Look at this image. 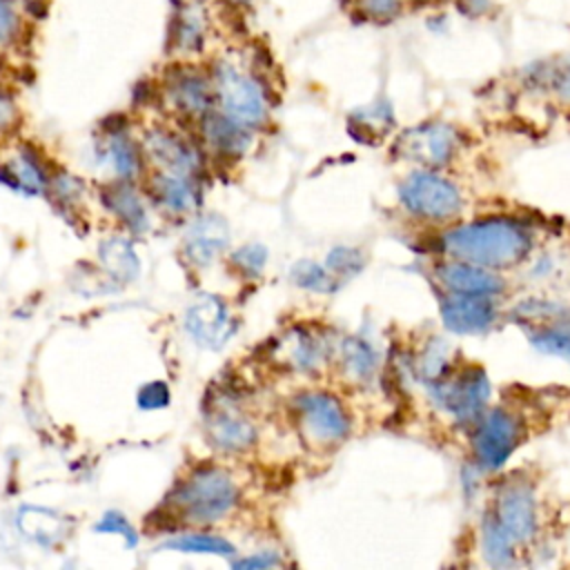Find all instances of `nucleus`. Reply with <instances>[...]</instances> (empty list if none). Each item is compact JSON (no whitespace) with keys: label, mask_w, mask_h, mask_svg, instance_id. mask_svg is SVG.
I'll return each instance as SVG.
<instances>
[{"label":"nucleus","mask_w":570,"mask_h":570,"mask_svg":"<svg viewBox=\"0 0 570 570\" xmlns=\"http://www.w3.org/2000/svg\"><path fill=\"white\" fill-rule=\"evenodd\" d=\"M403 207L428 223H450L463 209L459 187L434 169L412 171L399 187Z\"/></svg>","instance_id":"nucleus-5"},{"label":"nucleus","mask_w":570,"mask_h":570,"mask_svg":"<svg viewBox=\"0 0 570 570\" xmlns=\"http://www.w3.org/2000/svg\"><path fill=\"white\" fill-rule=\"evenodd\" d=\"M102 160L109 163L111 171L122 180H131L140 171V149L125 134V129H111L107 134L102 145Z\"/></svg>","instance_id":"nucleus-25"},{"label":"nucleus","mask_w":570,"mask_h":570,"mask_svg":"<svg viewBox=\"0 0 570 570\" xmlns=\"http://www.w3.org/2000/svg\"><path fill=\"white\" fill-rule=\"evenodd\" d=\"M205 434L212 448L225 454H238L256 443L254 423L232 403L214 405L205 416Z\"/></svg>","instance_id":"nucleus-13"},{"label":"nucleus","mask_w":570,"mask_h":570,"mask_svg":"<svg viewBox=\"0 0 570 570\" xmlns=\"http://www.w3.org/2000/svg\"><path fill=\"white\" fill-rule=\"evenodd\" d=\"M436 281L448 292L465 296H494L505 287V281L494 269L456 258L436 265Z\"/></svg>","instance_id":"nucleus-15"},{"label":"nucleus","mask_w":570,"mask_h":570,"mask_svg":"<svg viewBox=\"0 0 570 570\" xmlns=\"http://www.w3.org/2000/svg\"><path fill=\"white\" fill-rule=\"evenodd\" d=\"M532 247L530 232L512 218H483L459 225L443 236V249L456 258L488 269L519 265Z\"/></svg>","instance_id":"nucleus-1"},{"label":"nucleus","mask_w":570,"mask_h":570,"mask_svg":"<svg viewBox=\"0 0 570 570\" xmlns=\"http://www.w3.org/2000/svg\"><path fill=\"white\" fill-rule=\"evenodd\" d=\"M185 330L196 345L220 350L234 332V318L220 296L200 294L185 312Z\"/></svg>","instance_id":"nucleus-10"},{"label":"nucleus","mask_w":570,"mask_h":570,"mask_svg":"<svg viewBox=\"0 0 570 570\" xmlns=\"http://www.w3.org/2000/svg\"><path fill=\"white\" fill-rule=\"evenodd\" d=\"M292 281L303 287V289H312V292H330L332 289V272L327 267H321L316 263L309 261H301L294 265L292 269Z\"/></svg>","instance_id":"nucleus-31"},{"label":"nucleus","mask_w":570,"mask_h":570,"mask_svg":"<svg viewBox=\"0 0 570 570\" xmlns=\"http://www.w3.org/2000/svg\"><path fill=\"white\" fill-rule=\"evenodd\" d=\"M98 258L107 276H111L116 283H131L140 274V258L125 236H111L105 238L98 245Z\"/></svg>","instance_id":"nucleus-21"},{"label":"nucleus","mask_w":570,"mask_h":570,"mask_svg":"<svg viewBox=\"0 0 570 570\" xmlns=\"http://www.w3.org/2000/svg\"><path fill=\"white\" fill-rule=\"evenodd\" d=\"M18 528L40 546H56L65 537V519L42 505H24L18 514Z\"/></svg>","instance_id":"nucleus-24"},{"label":"nucleus","mask_w":570,"mask_h":570,"mask_svg":"<svg viewBox=\"0 0 570 570\" xmlns=\"http://www.w3.org/2000/svg\"><path fill=\"white\" fill-rule=\"evenodd\" d=\"M163 548L187 552V554H216V557H234L236 552V548L227 539L209 532H187L165 541Z\"/></svg>","instance_id":"nucleus-27"},{"label":"nucleus","mask_w":570,"mask_h":570,"mask_svg":"<svg viewBox=\"0 0 570 570\" xmlns=\"http://www.w3.org/2000/svg\"><path fill=\"white\" fill-rule=\"evenodd\" d=\"M363 267V256L354 247H336L327 254V269L343 278L358 274Z\"/></svg>","instance_id":"nucleus-36"},{"label":"nucleus","mask_w":570,"mask_h":570,"mask_svg":"<svg viewBox=\"0 0 570 570\" xmlns=\"http://www.w3.org/2000/svg\"><path fill=\"white\" fill-rule=\"evenodd\" d=\"M151 194L169 214H191L200 205V187L196 176L156 171L151 178Z\"/></svg>","instance_id":"nucleus-18"},{"label":"nucleus","mask_w":570,"mask_h":570,"mask_svg":"<svg viewBox=\"0 0 570 570\" xmlns=\"http://www.w3.org/2000/svg\"><path fill=\"white\" fill-rule=\"evenodd\" d=\"M169 401H171V392L165 381H149V383L140 385L136 392V405L142 412L163 410L169 405Z\"/></svg>","instance_id":"nucleus-35"},{"label":"nucleus","mask_w":570,"mask_h":570,"mask_svg":"<svg viewBox=\"0 0 570 570\" xmlns=\"http://www.w3.org/2000/svg\"><path fill=\"white\" fill-rule=\"evenodd\" d=\"M229 245L227 220L218 214H200L191 220L185 234V256L198 265L207 267L216 261Z\"/></svg>","instance_id":"nucleus-16"},{"label":"nucleus","mask_w":570,"mask_h":570,"mask_svg":"<svg viewBox=\"0 0 570 570\" xmlns=\"http://www.w3.org/2000/svg\"><path fill=\"white\" fill-rule=\"evenodd\" d=\"M441 316L445 327L454 334H481L494 323L497 307L492 296H465L448 292L441 298Z\"/></svg>","instance_id":"nucleus-14"},{"label":"nucleus","mask_w":570,"mask_h":570,"mask_svg":"<svg viewBox=\"0 0 570 570\" xmlns=\"http://www.w3.org/2000/svg\"><path fill=\"white\" fill-rule=\"evenodd\" d=\"M550 85L566 102H570V58L550 71Z\"/></svg>","instance_id":"nucleus-39"},{"label":"nucleus","mask_w":570,"mask_h":570,"mask_svg":"<svg viewBox=\"0 0 570 570\" xmlns=\"http://www.w3.org/2000/svg\"><path fill=\"white\" fill-rule=\"evenodd\" d=\"M0 183H4L7 187H11L16 191L27 194V196H36L47 189L49 178H47L42 165L38 163V158L29 149H22L18 154V158L13 160V165L0 169Z\"/></svg>","instance_id":"nucleus-23"},{"label":"nucleus","mask_w":570,"mask_h":570,"mask_svg":"<svg viewBox=\"0 0 570 570\" xmlns=\"http://www.w3.org/2000/svg\"><path fill=\"white\" fill-rule=\"evenodd\" d=\"M24 20L13 0H0V47H11L22 38Z\"/></svg>","instance_id":"nucleus-33"},{"label":"nucleus","mask_w":570,"mask_h":570,"mask_svg":"<svg viewBox=\"0 0 570 570\" xmlns=\"http://www.w3.org/2000/svg\"><path fill=\"white\" fill-rule=\"evenodd\" d=\"M501 530L517 543H528L539 525L534 490L525 479L505 481L494 497V508L490 510Z\"/></svg>","instance_id":"nucleus-9"},{"label":"nucleus","mask_w":570,"mask_h":570,"mask_svg":"<svg viewBox=\"0 0 570 570\" xmlns=\"http://www.w3.org/2000/svg\"><path fill=\"white\" fill-rule=\"evenodd\" d=\"M0 67H2V62H0Z\"/></svg>","instance_id":"nucleus-44"},{"label":"nucleus","mask_w":570,"mask_h":570,"mask_svg":"<svg viewBox=\"0 0 570 570\" xmlns=\"http://www.w3.org/2000/svg\"><path fill=\"white\" fill-rule=\"evenodd\" d=\"M232 265L243 274V276H258L265 267L267 261V249L263 245H243L232 252Z\"/></svg>","instance_id":"nucleus-34"},{"label":"nucleus","mask_w":570,"mask_h":570,"mask_svg":"<svg viewBox=\"0 0 570 570\" xmlns=\"http://www.w3.org/2000/svg\"><path fill=\"white\" fill-rule=\"evenodd\" d=\"M448 367H450L448 347H445L441 341H432V343L423 350L421 361H419L421 376H423L428 383H436V381H441V379L448 376Z\"/></svg>","instance_id":"nucleus-29"},{"label":"nucleus","mask_w":570,"mask_h":570,"mask_svg":"<svg viewBox=\"0 0 570 570\" xmlns=\"http://www.w3.org/2000/svg\"><path fill=\"white\" fill-rule=\"evenodd\" d=\"M200 134L207 147L223 158H240L252 142V129L243 127L218 109H209L200 118Z\"/></svg>","instance_id":"nucleus-17"},{"label":"nucleus","mask_w":570,"mask_h":570,"mask_svg":"<svg viewBox=\"0 0 570 570\" xmlns=\"http://www.w3.org/2000/svg\"><path fill=\"white\" fill-rule=\"evenodd\" d=\"M18 120V107L16 100L11 98L9 91L0 89V131H7L16 125Z\"/></svg>","instance_id":"nucleus-40"},{"label":"nucleus","mask_w":570,"mask_h":570,"mask_svg":"<svg viewBox=\"0 0 570 570\" xmlns=\"http://www.w3.org/2000/svg\"><path fill=\"white\" fill-rule=\"evenodd\" d=\"M532 343L541 352L570 358V327H561V325L541 327L539 332L532 334Z\"/></svg>","instance_id":"nucleus-32"},{"label":"nucleus","mask_w":570,"mask_h":570,"mask_svg":"<svg viewBox=\"0 0 570 570\" xmlns=\"http://www.w3.org/2000/svg\"><path fill=\"white\" fill-rule=\"evenodd\" d=\"M394 151L407 160L416 163L421 169L445 167L459 151V134L443 122H425L405 129L396 142Z\"/></svg>","instance_id":"nucleus-7"},{"label":"nucleus","mask_w":570,"mask_h":570,"mask_svg":"<svg viewBox=\"0 0 570 570\" xmlns=\"http://www.w3.org/2000/svg\"><path fill=\"white\" fill-rule=\"evenodd\" d=\"M205 33H207V27L203 16L194 7L180 4L169 27V47L178 56L200 53L205 47Z\"/></svg>","instance_id":"nucleus-22"},{"label":"nucleus","mask_w":570,"mask_h":570,"mask_svg":"<svg viewBox=\"0 0 570 570\" xmlns=\"http://www.w3.org/2000/svg\"><path fill=\"white\" fill-rule=\"evenodd\" d=\"M436 403L452 412L459 423H476L490 396V383L481 367H468L430 383Z\"/></svg>","instance_id":"nucleus-8"},{"label":"nucleus","mask_w":570,"mask_h":570,"mask_svg":"<svg viewBox=\"0 0 570 570\" xmlns=\"http://www.w3.org/2000/svg\"><path fill=\"white\" fill-rule=\"evenodd\" d=\"M294 425L301 439L316 450H330L350 434V414L341 399L330 392H303L292 403Z\"/></svg>","instance_id":"nucleus-4"},{"label":"nucleus","mask_w":570,"mask_h":570,"mask_svg":"<svg viewBox=\"0 0 570 570\" xmlns=\"http://www.w3.org/2000/svg\"><path fill=\"white\" fill-rule=\"evenodd\" d=\"M343 372L354 381H365L376 370V354L363 338H345L341 345Z\"/></svg>","instance_id":"nucleus-28"},{"label":"nucleus","mask_w":570,"mask_h":570,"mask_svg":"<svg viewBox=\"0 0 570 570\" xmlns=\"http://www.w3.org/2000/svg\"><path fill=\"white\" fill-rule=\"evenodd\" d=\"M165 98L174 111L187 118H203L214 109V89L209 76L194 67L178 65L165 76Z\"/></svg>","instance_id":"nucleus-11"},{"label":"nucleus","mask_w":570,"mask_h":570,"mask_svg":"<svg viewBox=\"0 0 570 570\" xmlns=\"http://www.w3.org/2000/svg\"><path fill=\"white\" fill-rule=\"evenodd\" d=\"M229 2H234V4H245V2H249V0H229Z\"/></svg>","instance_id":"nucleus-42"},{"label":"nucleus","mask_w":570,"mask_h":570,"mask_svg":"<svg viewBox=\"0 0 570 570\" xmlns=\"http://www.w3.org/2000/svg\"><path fill=\"white\" fill-rule=\"evenodd\" d=\"M51 189H53V194H56L60 200H65V203L71 205V203L78 198V194H80V183L76 180V176L60 174L58 178L51 180Z\"/></svg>","instance_id":"nucleus-38"},{"label":"nucleus","mask_w":570,"mask_h":570,"mask_svg":"<svg viewBox=\"0 0 570 570\" xmlns=\"http://www.w3.org/2000/svg\"><path fill=\"white\" fill-rule=\"evenodd\" d=\"M209 80L214 89V105H218V111L247 129L261 127L267 120V98L254 76L245 73L229 60H218L212 67Z\"/></svg>","instance_id":"nucleus-3"},{"label":"nucleus","mask_w":570,"mask_h":570,"mask_svg":"<svg viewBox=\"0 0 570 570\" xmlns=\"http://www.w3.org/2000/svg\"><path fill=\"white\" fill-rule=\"evenodd\" d=\"M363 13H367L370 18H379V20H387L392 16L399 13L401 9V0H358Z\"/></svg>","instance_id":"nucleus-37"},{"label":"nucleus","mask_w":570,"mask_h":570,"mask_svg":"<svg viewBox=\"0 0 570 570\" xmlns=\"http://www.w3.org/2000/svg\"><path fill=\"white\" fill-rule=\"evenodd\" d=\"M525 436V428L519 414L505 407H494L474 423V459L483 470L501 468Z\"/></svg>","instance_id":"nucleus-6"},{"label":"nucleus","mask_w":570,"mask_h":570,"mask_svg":"<svg viewBox=\"0 0 570 570\" xmlns=\"http://www.w3.org/2000/svg\"><path fill=\"white\" fill-rule=\"evenodd\" d=\"M481 550L492 566H512L517 554V543L501 530L494 517L488 512L481 523Z\"/></svg>","instance_id":"nucleus-26"},{"label":"nucleus","mask_w":570,"mask_h":570,"mask_svg":"<svg viewBox=\"0 0 570 570\" xmlns=\"http://www.w3.org/2000/svg\"><path fill=\"white\" fill-rule=\"evenodd\" d=\"M278 557L272 554V552H258V554H252V557H245V559H238L234 561V568H269V566H278Z\"/></svg>","instance_id":"nucleus-41"},{"label":"nucleus","mask_w":570,"mask_h":570,"mask_svg":"<svg viewBox=\"0 0 570 570\" xmlns=\"http://www.w3.org/2000/svg\"><path fill=\"white\" fill-rule=\"evenodd\" d=\"M189 2H196V0H189Z\"/></svg>","instance_id":"nucleus-43"},{"label":"nucleus","mask_w":570,"mask_h":570,"mask_svg":"<svg viewBox=\"0 0 570 570\" xmlns=\"http://www.w3.org/2000/svg\"><path fill=\"white\" fill-rule=\"evenodd\" d=\"M281 358L298 372H314L325 361V343L309 330H289L281 341Z\"/></svg>","instance_id":"nucleus-20"},{"label":"nucleus","mask_w":570,"mask_h":570,"mask_svg":"<svg viewBox=\"0 0 570 570\" xmlns=\"http://www.w3.org/2000/svg\"><path fill=\"white\" fill-rule=\"evenodd\" d=\"M142 151L158 167V171L183 176H196L200 171L198 149L169 129H149L142 138Z\"/></svg>","instance_id":"nucleus-12"},{"label":"nucleus","mask_w":570,"mask_h":570,"mask_svg":"<svg viewBox=\"0 0 570 570\" xmlns=\"http://www.w3.org/2000/svg\"><path fill=\"white\" fill-rule=\"evenodd\" d=\"M238 485L232 474L218 465L194 468L167 494L165 505L183 523L209 525L225 519L238 503Z\"/></svg>","instance_id":"nucleus-2"},{"label":"nucleus","mask_w":570,"mask_h":570,"mask_svg":"<svg viewBox=\"0 0 570 570\" xmlns=\"http://www.w3.org/2000/svg\"><path fill=\"white\" fill-rule=\"evenodd\" d=\"M102 205L122 220V225L131 232V234H145L149 227V218L145 212V205L138 196V191L131 187V180H118L111 183L105 191H102Z\"/></svg>","instance_id":"nucleus-19"},{"label":"nucleus","mask_w":570,"mask_h":570,"mask_svg":"<svg viewBox=\"0 0 570 570\" xmlns=\"http://www.w3.org/2000/svg\"><path fill=\"white\" fill-rule=\"evenodd\" d=\"M94 530L98 534H118L125 541V548H136L140 541V534L136 532V528L131 525V521L120 512V510H107L102 512V517L96 521Z\"/></svg>","instance_id":"nucleus-30"}]
</instances>
